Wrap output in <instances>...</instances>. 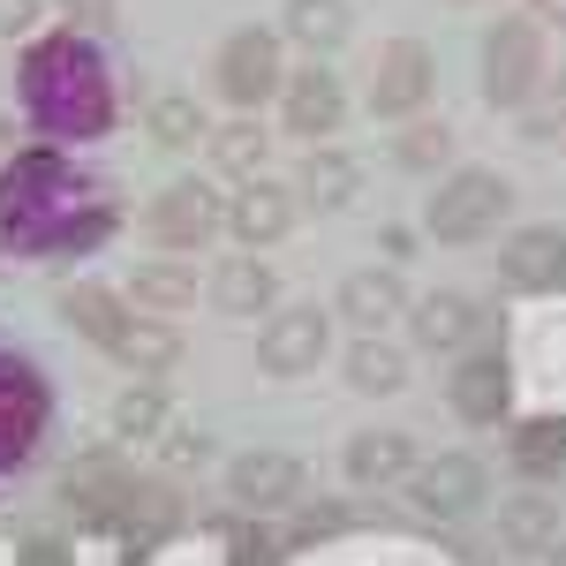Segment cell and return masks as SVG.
<instances>
[{"label":"cell","mask_w":566,"mask_h":566,"mask_svg":"<svg viewBox=\"0 0 566 566\" xmlns=\"http://www.w3.org/2000/svg\"><path fill=\"white\" fill-rule=\"evenodd\" d=\"M114 197L53 144L15 151L0 175V242L15 258H84L114 234Z\"/></svg>","instance_id":"obj_1"},{"label":"cell","mask_w":566,"mask_h":566,"mask_svg":"<svg viewBox=\"0 0 566 566\" xmlns=\"http://www.w3.org/2000/svg\"><path fill=\"white\" fill-rule=\"evenodd\" d=\"M15 91H23V122L53 144H91L114 129V76L84 31H53L31 45L15 69Z\"/></svg>","instance_id":"obj_2"},{"label":"cell","mask_w":566,"mask_h":566,"mask_svg":"<svg viewBox=\"0 0 566 566\" xmlns=\"http://www.w3.org/2000/svg\"><path fill=\"white\" fill-rule=\"evenodd\" d=\"M506 212H514V181L491 175V167H461L423 205V227H431V242H446V250H469L491 227H506Z\"/></svg>","instance_id":"obj_3"},{"label":"cell","mask_w":566,"mask_h":566,"mask_svg":"<svg viewBox=\"0 0 566 566\" xmlns=\"http://www.w3.org/2000/svg\"><path fill=\"white\" fill-rule=\"evenodd\" d=\"M483 106H499V114H522L528 98L544 91V31L528 23V15H499L491 31H483Z\"/></svg>","instance_id":"obj_4"},{"label":"cell","mask_w":566,"mask_h":566,"mask_svg":"<svg viewBox=\"0 0 566 566\" xmlns=\"http://www.w3.org/2000/svg\"><path fill=\"white\" fill-rule=\"evenodd\" d=\"M287 84V61H280V39L264 31V23H242V31H227L212 53V91L234 106V114H258L264 98H280Z\"/></svg>","instance_id":"obj_5"},{"label":"cell","mask_w":566,"mask_h":566,"mask_svg":"<svg viewBox=\"0 0 566 566\" xmlns=\"http://www.w3.org/2000/svg\"><path fill=\"white\" fill-rule=\"evenodd\" d=\"M438 91V61L423 39H392L386 53H378V76H370V91H363V106L378 114V122H416L423 106H431Z\"/></svg>","instance_id":"obj_6"},{"label":"cell","mask_w":566,"mask_h":566,"mask_svg":"<svg viewBox=\"0 0 566 566\" xmlns=\"http://www.w3.org/2000/svg\"><path fill=\"white\" fill-rule=\"evenodd\" d=\"M219 227H227V205L212 197V181H167L151 205H144V234L175 258V250H205Z\"/></svg>","instance_id":"obj_7"},{"label":"cell","mask_w":566,"mask_h":566,"mask_svg":"<svg viewBox=\"0 0 566 566\" xmlns=\"http://www.w3.org/2000/svg\"><path fill=\"white\" fill-rule=\"evenodd\" d=\"M45 416H53V392H45V378L23 363V355H0V476L31 461V446H39Z\"/></svg>","instance_id":"obj_8"},{"label":"cell","mask_w":566,"mask_h":566,"mask_svg":"<svg viewBox=\"0 0 566 566\" xmlns=\"http://www.w3.org/2000/svg\"><path fill=\"white\" fill-rule=\"evenodd\" d=\"M325 348H333V317H325L317 303L272 310V325L258 333V363L272 370V378H303V370H317Z\"/></svg>","instance_id":"obj_9"},{"label":"cell","mask_w":566,"mask_h":566,"mask_svg":"<svg viewBox=\"0 0 566 566\" xmlns=\"http://www.w3.org/2000/svg\"><path fill=\"white\" fill-rule=\"evenodd\" d=\"M61 499L84 514V522H122L136 499V476L129 461L114 453V446H91V453H76L69 469H61Z\"/></svg>","instance_id":"obj_10"},{"label":"cell","mask_w":566,"mask_h":566,"mask_svg":"<svg viewBox=\"0 0 566 566\" xmlns=\"http://www.w3.org/2000/svg\"><path fill=\"white\" fill-rule=\"evenodd\" d=\"M348 122V91L333 69H303V76H287L280 84V129L303 136V144H325V136Z\"/></svg>","instance_id":"obj_11"},{"label":"cell","mask_w":566,"mask_h":566,"mask_svg":"<svg viewBox=\"0 0 566 566\" xmlns=\"http://www.w3.org/2000/svg\"><path fill=\"white\" fill-rule=\"evenodd\" d=\"M310 469L295 461V453H242L234 469H227V491H234V506H250V514H280V506H295L303 499Z\"/></svg>","instance_id":"obj_12"},{"label":"cell","mask_w":566,"mask_h":566,"mask_svg":"<svg viewBox=\"0 0 566 566\" xmlns=\"http://www.w3.org/2000/svg\"><path fill=\"white\" fill-rule=\"evenodd\" d=\"M499 280L522 287V295L566 287V234L559 227H514V234L499 242Z\"/></svg>","instance_id":"obj_13"},{"label":"cell","mask_w":566,"mask_h":566,"mask_svg":"<svg viewBox=\"0 0 566 566\" xmlns=\"http://www.w3.org/2000/svg\"><path fill=\"white\" fill-rule=\"evenodd\" d=\"M506 400H514V378H506V363L499 355H461L453 363V386H446V408L461 416V423H506Z\"/></svg>","instance_id":"obj_14"},{"label":"cell","mask_w":566,"mask_h":566,"mask_svg":"<svg viewBox=\"0 0 566 566\" xmlns=\"http://www.w3.org/2000/svg\"><path fill=\"white\" fill-rule=\"evenodd\" d=\"M483 499H491V476L476 453H438L416 469V506H431V514H476Z\"/></svg>","instance_id":"obj_15"},{"label":"cell","mask_w":566,"mask_h":566,"mask_svg":"<svg viewBox=\"0 0 566 566\" xmlns=\"http://www.w3.org/2000/svg\"><path fill=\"white\" fill-rule=\"evenodd\" d=\"M287 227H295V189H287V181H242V189H234V205H227V234H234L242 250L280 242Z\"/></svg>","instance_id":"obj_16"},{"label":"cell","mask_w":566,"mask_h":566,"mask_svg":"<svg viewBox=\"0 0 566 566\" xmlns=\"http://www.w3.org/2000/svg\"><path fill=\"white\" fill-rule=\"evenodd\" d=\"M483 303H469V295H453V287H438V295H423L416 303V340L431 355H469L483 340Z\"/></svg>","instance_id":"obj_17"},{"label":"cell","mask_w":566,"mask_h":566,"mask_svg":"<svg viewBox=\"0 0 566 566\" xmlns=\"http://www.w3.org/2000/svg\"><path fill=\"white\" fill-rule=\"evenodd\" d=\"M205 295H212V310H227V317H258V310L280 303V280H272V264H258L250 250H234L227 264H212Z\"/></svg>","instance_id":"obj_18"},{"label":"cell","mask_w":566,"mask_h":566,"mask_svg":"<svg viewBox=\"0 0 566 566\" xmlns=\"http://www.w3.org/2000/svg\"><path fill=\"white\" fill-rule=\"evenodd\" d=\"M400 310H408V287H400L392 264H363V272L340 280V317H348L355 333H378V325H392Z\"/></svg>","instance_id":"obj_19"},{"label":"cell","mask_w":566,"mask_h":566,"mask_svg":"<svg viewBox=\"0 0 566 566\" xmlns=\"http://www.w3.org/2000/svg\"><path fill=\"white\" fill-rule=\"evenodd\" d=\"M61 317H69L76 333H84L91 348H106V355H114V340L129 333V317H136V310L122 303L114 287H98V280H76V287H61Z\"/></svg>","instance_id":"obj_20"},{"label":"cell","mask_w":566,"mask_h":566,"mask_svg":"<svg viewBox=\"0 0 566 566\" xmlns=\"http://www.w3.org/2000/svg\"><path fill=\"white\" fill-rule=\"evenodd\" d=\"M340 469H348V483H400L416 476V438L408 431H355L348 453H340Z\"/></svg>","instance_id":"obj_21"},{"label":"cell","mask_w":566,"mask_h":566,"mask_svg":"<svg viewBox=\"0 0 566 566\" xmlns=\"http://www.w3.org/2000/svg\"><path fill=\"white\" fill-rule=\"evenodd\" d=\"M355 197H363V167H355L340 144H310V159H303V205H317V212H348Z\"/></svg>","instance_id":"obj_22"},{"label":"cell","mask_w":566,"mask_h":566,"mask_svg":"<svg viewBox=\"0 0 566 566\" xmlns=\"http://www.w3.org/2000/svg\"><path fill=\"white\" fill-rule=\"evenodd\" d=\"M340 378H348L355 392H370V400H386V392L408 386V355L392 348L386 333H355V348L340 355Z\"/></svg>","instance_id":"obj_23"},{"label":"cell","mask_w":566,"mask_h":566,"mask_svg":"<svg viewBox=\"0 0 566 566\" xmlns=\"http://www.w3.org/2000/svg\"><path fill=\"white\" fill-rule=\"evenodd\" d=\"M205 159H212V175H227V181H258V167H264V129L250 122V114H234V122L205 129Z\"/></svg>","instance_id":"obj_24"},{"label":"cell","mask_w":566,"mask_h":566,"mask_svg":"<svg viewBox=\"0 0 566 566\" xmlns=\"http://www.w3.org/2000/svg\"><path fill=\"white\" fill-rule=\"evenodd\" d=\"M129 295L151 310V317H175V310L197 303V272H189V264H175V258H144L129 272Z\"/></svg>","instance_id":"obj_25"},{"label":"cell","mask_w":566,"mask_h":566,"mask_svg":"<svg viewBox=\"0 0 566 566\" xmlns=\"http://www.w3.org/2000/svg\"><path fill=\"white\" fill-rule=\"evenodd\" d=\"M280 23H287V39L303 45V53H333V45L348 39L355 8H348V0H287Z\"/></svg>","instance_id":"obj_26"},{"label":"cell","mask_w":566,"mask_h":566,"mask_svg":"<svg viewBox=\"0 0 566 566\" xmlns=\"http://www.w3.org/2000/svg\"><path fill=\"white\" fill-rule=\"evenodd\" d=\"M499 544H514V552H552V544H559V506H552L544 491L506 499V506H499Z\"/></svg>","instance_id":"obj_27"},{"label":"cell","mask_w":566,"mask_h":566,"mask_svg":"<svg viewBox=\"0 0 566 566\" xmlns=\"http://www.w3.org/2000/svg\"><path fill=\"white\" fill-rule=\"evenodd\" d=\"M114 355L129 370H144V378H159V370H175V355H181V325H167V317H129V333L114 340Z\"/></svg>","instance_id":"obj_28"},{"label":"cell","mask_w":566,"mask_h":566,"mask_svg":"<svg viewBox=\"0 0 566 566\" xmlns=\"http://www.w3.org/2000/svg\"><path fill=\"white\" fill-rule=\"evenodd\" d=\"M144 129L159 151H181V144H205V106L197 98H181V91H159L151 106H144Z\"/></svg>","instance_id":"obj_29"},{"label":"cell","mask_w":566,"mask_h":566,"mask_svg":"<svg viewBox=\"0 0 566 566\" xmlns=\"http://www.w3.org/2000/svg\"><path fill=\"white\" fill-rule=\"evenodd\" d=\"M453 159V129L446 122H400V136H392V167L400 175H438Z\"/></svg>","instance_id":"obj_30"},{"label":"cell","mask_w":566,"mask_h":566,"mask_svg":"<svg viewBox=\"0 0 566 566\" xmlns=\"http://www.w3.org/2000/svg\"><path fill=\"white\" fill-rule=\"evenodd\" d=\"M167 416H175V392H167V386H129L122 400H114V438L136 446V438L167 431Z\"/></svg>","instance_id":"obj_31"},{"label":"cell","mask_w":566,"mask_h":566,"mask_svg":"<svg viewBox=\"0 0 566 566\" xmlns=\"http://www.w3.org/2000/svg\"><path fill=\"white\" fill-rule=\"evenodd\" d=\"M514 461H522L528 476H536V469H559L566 461V423H522V431H514Z\"/></svg>","instance_id":"obj_32"},{"label":"cell","mask_w":566,"mask_h":566,"mask_svg":"<svg viewBox=\"0 0 566 566\" xmlns=\"http://www.w3.org/2000/svg\"><path fill=\"white\" fill-rule=\"evenodd\" d=\"M559 122H566V84L552 91L544 106H522V136H528V144H552V136H559Z\"/></svg>","instance_id":"obj_33"},{"label":"cell","mask_w":566,"mask_h":566,"mask_svg":"<svg viewBox=\"0 0 566 566\" xmlns=\"http://www.w3.org/2000/svg\"><path fill=\"white\" fill-rule=\"evenodd\" d=\"M61 15L84 23V31H106V23H114V0H61Z\"/></svg>","instance_id":"obj_34"},{"label":"cell","mask_w":566,"mask_h":566,"mask_svg":"<svg viewBox=\"0 0 566 566\" xmlns=\"http://www.w3.org/2000/svg\"><path fill=\"white\" fill-rule=\"evenodd\" d=\"M39 23V0H0V39H23Z\"/></svg>","instance_id":"obj_35"},{"label":"cell","mask_w":566,"mask_h":566,"mask_svg":"<svg viewBox=\"0 0 566 566\" xmlns=\"http://www.w3.org/2000/svg\"><path fill=\"white\" fill-rule=\"evenodd\" d=\"M544 15V31H566V0H528V23Z\"/></svg>","instance_id":"obj_36"},{"label":"cell","mask_w":566,"mask_h":566,"mask_svg":"<svg viewBox=\"0 0 566 566\" xmlns=\"http://www.w3.org/2000/svg\"><path fill=\"white\" fill-rule=\"evenodd\" d=\"M544 566H566V536H559V544H552V552H544Z\"/></svg>","instance_id":"obj_37"}]
</instances>
